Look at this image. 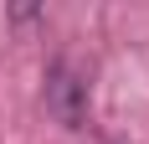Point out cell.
<instances>
[{"instance_id":"cell-1","label":"cell","mask_w":149,"mask_h":144,"mask_svg":"<svg viewBox=\"0 0 149 144\" xmlns=\"http://www.w3.org/2000/svg\"><path fill=\"white\" fill-rule=\"evenodd\" d=\"M46 108H52V118L62 129H82V118H88V82L72 72V62H57L46 72Z\"/></svg>"}]
</instances>
